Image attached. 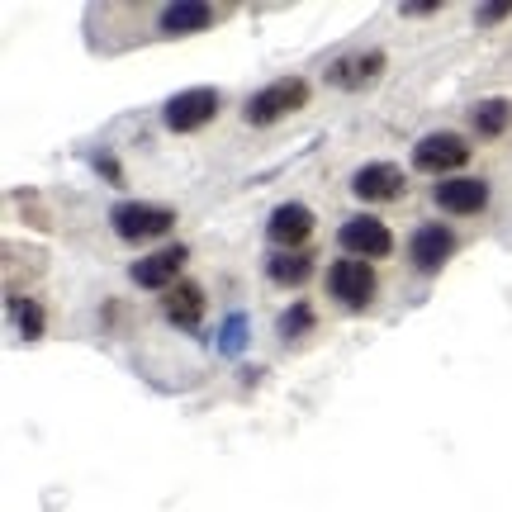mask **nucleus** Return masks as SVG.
Segmentation results:
<instances>
[{
  "label": "nucleus",
  "instance_id": "nucleus-1",
  "mask_svg": "<svg viewBox=\"0 0 512 512\" xmlns=\"http://www.w3.org/2000/svg\"><path fill=\"white\" fill-rule=\"evenodd\" d=\"M309 105V81L304 76H285V81H271V86H261V91L242 105V119L256 128L266 124H280V119H290L294 110H304Z\"/></svg>",
  "mask_w": 512,
  "mask_h": 512
},
{
  "label": "nucleus",
  "instance_id": "nucleus-2",
  "mask_svg": "<svg viewBox=\"0 0 512 512\" xmlns=\"http://www.w3.org/2000/svg\"><path fill=\"white\" fill-rule=\"evenodd\" d=\"M110 228L124 242H157L176 228V209H166V204H143V200H119L110 209Z\"/></svg>",
  "mask_w": 512,
  "mask_h": 512
},
{
  "label": "nucleus",
  "instance_id": "nucleus-3",
  "mask_svg": "<svg viewBox=\"0 0 512 512\" xmlns=\"http://www.w3.org/2000/svg\"><path fill=\"white\" fill-rule=\"evenodd\" d=\"M223 110V95L214 91V86H190V91H176L171 100H166V128L171 133H195V128H204L209 119H219Z\"/></svg>",
  "mask_w": 512,
  "mask_h": 512
},
{
  "label": "nucleus",
  "instance_id": "nucleus-4",
  "mask_svg": "<svg viewBox=\"0 0 512 512\" xmlns=\"http://www.w3.org/2000/svg\"><path fill=\"white\" fill-rule=\"evenodd\" d=\"M328 294L342 304V309H370V299H375V271H370V261H356V256L332 261Z\"/></svg>",
  "mask_w": 512,
  "mask_h": 512
},
{
  "label": "nucleus",
  "instance_id": "nucleus-5",
  "mask_svg": "<svg viewBox=\"0 0 512 512\" xmlns=\"http://www.w3.org/2000/svg\"><path fill=\"white\" fill-rule=\"evenodd\" d=\"M470 162V143L460 138V133H427V138H418V147H413V166L418 171H427V176H441V171H460V166Z\"/></svg>",
  "mask_w": 512,
  "mask_h": 512
},
{
  "label": "nucleus",
  "instance_id": "nucleus-6",
  "mask_svg": "<svg viewBox=\"0 0 512 512\" xmlns=\"http://www.w3.org/2000/svg\"><path fill=\"white\" fill-rule=\"evenodd\" d=\"M337 242H342L356 261H380V256L394 252V233H389L380 219H370V214H356V219L342 223Z\"/></svg>",
  "mask_w": 512,
  "mask_h": 512
},
{
  "label": "nucleus",
  "instance_id": "nucleus-7",
  "mask_svg": "<svg viewBox=\"0 0 512 512\" xmlns=\"http://www.w3.org/2000/svg\"><path fill=\"white\" fill-rule=\"evenodd\" d=\"M403 190H408V181H403V171L394 162H370L351 176V195L366 204H394L403 200Z\"/></svg>",
  "mask_w": 512,
  "mask_h": 512
},
{
  "label": "nucleus",
  "instance_id": "nucleus-8",
  "mask_svg": "<svg viewBox=\"0 0 512 512\" xmlns=\"http://www.w3.org/2000/svg\"><path fill=\"white\" fill-rule=\"evenodd\" d=\"M451 252H456V233H451L446 223H422L418 233L408 238V261L427 275L441 271V266L451 261Z\"/></svg>",
  "mask_w": 512,
  "mask_h": 512
},
{
  "label": "nucleus",
  "instance_id": "nucleus-9",
  "mask_svg": "<svg viewBox=\"0 0 512 512\" xmlns=\"http://www.w3.org/2000/svg\"><path fill=\"white\" fill-rule=\"evenodd\" d=\"M185 266V247L181 242H171V247H157L152 256H143V261H133V285H143V290H171L176 280H181V271Z\"/></svg>",
  "mask_w": 512,
  "mask_h": 512
},
{
  "label": "nucleus",
  "instance_id": "nucleus-10",
  "mask_svg": "<svg viewBox=\"0 0 512 512\" xmlns=\"http://www.w3.org/2000/svg\"><path fill=\"white\" fill-rule=\"evenodd\" d=\"M266 238L275 247H304L313 238V214L304 204H275L271 223H266Z\"/></svg>",
  "mask_w": 512,
  "mask_h": 512
},
{
  "label": "nucleus",
  "instance_id": "nucleus-11",
  "mask_svg": "<svg viewBox=\"0 0 512 512\" xmlns=\"http://www.w3.org/2000/svg\"><path fill=\"white\" fill-rule=\"evenodd\" d=\"M380 72H384V53H347L328 67V81L342 86V91H361V86H370Z\"/></svg>",
  "mask_w": 512,
  "mask_h": 512
},
{
  "label": "nucleus",
  "instance_id": "nucleus-12",
  "mask_svg": "<svg viewBox=\"0 0 512 512\" xmlns=\"http://www.w3.org/2000/svg\"><path fill=\"white\" fill-rule=\"evenodd\" d=\"M162 313H166V323H176V328H195L204 318V290L195 280H176L162 294Z\"/></svg>",
  "mask_w": 512,
  "mask_h": 512
},
{
  "label": "nucleus",
  "instance_id": "nucleus-13",
  "mask_svg": "<svg viewBox=\"0 0 512 512\" xmlns=\"http://www.w3.org/2000/svg\"><path fill=\"white\" fill-rule=\"evenodd\" d=\"M437 204L446 209V214H479V209L489 204V185H484V181H465V176H456V181H441L437 185Z\"/></svg>",
  "mask_w": 512,
  "mask_h": 512
},
{
  "label": "nucleus",
  "instance_id": "nucleus-14",
  "mask_svg": "<svg viewBox=\"0 0 512 512\" xmlns=\"http://www.w3.org/2000/svg\"><path fill=\"white\" fill-rule=\"evenodd\" d=\"M214 24V5H200V0H185V5H166L157 29L162 34H200Z\"/></svg>",
  "mask_w": 512,
  "mask_h": 512
},
{
  "label": "nucleus",
  "instance_id": "nucleus-15",
  "mask_svg": "<svg viewBox=\"0 0 512 512\" xmlns=\"http://www.w3.org/2000/svg\"><path fill=\"white\" fill-rule=\"evenodd\" d=\"M470 124H475L479 138H498V133L512 124V100H503V95H494V100H479L475 110H470Z\"/></svg>",
  "mask_w": 512,
  "mask_h": 512
},
{
  "label": "nucleus",
  "instance_id": "nucleus-16",
  "mask_svg": "<svg viewBox=\"0 0 512 512\" xmlns=\"http://www.w3.org/2000/svg\"><path fill=\"white\" fill-rule=\"evenodd\" d=\"M266 271H271L275 285H304L313 266H309V256H271Z\"/></svg>",
  "mask_w": 512,
  "mask_h": 512
},
{
  "label": "nucleus",
  "instance_id": "nucleus-17",
  "mask_svg": "<svg viewBox=\"0 0 512 512\" xmlns=\"http://www.w3.org/2000/svg\"><path fill=\"white\" fill-rule=\"evenodd\" d=\"M10 309H15V323H19V332H24L29 342H38V337H43V309H38L34 299H15Z\"/></svg>",
  "mask_w": 512,
  "mask_h": 512
},
{
  "label": "nucleus",
  "instance_id": "nucleus-18",
  "mask_svg": "<svg viewBox=\"0 0 512 512\" xmlns=\"http://www.w3.org/2000/svg\"><path fill=\"white\" fill-rule=\"evenodd\" d=\"M309 328H313V309H309V304H294V309L280 318V337H290V342H294V337H304Z\"/></svg>",
  "mask_w": 512,
  "mask_h": 512
},
{
  "label": "nucleus",
  "instance_id": "nucleus-19",
  "mask_svg": "<svg viewBox=\"0 0 512 512\" xmlns=\"http://www.w3.org/2000/svg\"><path fill=\"white\" fill-rule=\"evenodd\" d=\"M503 15H512V0H494V5H489V10H484V24H494V19H503Z\"/></svg>",
  "mask_w": 512,
  "mask_h": 512
},
{
  "label": "nucleus",
  "instance_id": "nucleus-20",
  "mask_svg": "<svg viewBox=\"0 0 512 512\" xmlns=\"http://www.w3.org/2000/svg\"><path fill=\"white\" fill-rule=\"evenodd\" d=\"M403 10H408V15H432V10H437V0H408Z\"/></svg>",
  "mask_w": 512,
  "mask_h": 512
}]
</instances>
